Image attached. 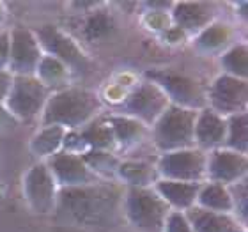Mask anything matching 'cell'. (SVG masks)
I'll return each instance as SVG.
<instances>
[{
	"instance_id": "e0dca14e",
	"label": "cell",
	"mask_w": 248,
	"mask_h": 232,
	"mask_svg": "<svg viewBox=\"0 0 248 232\" xmlns=\"http://www.w3.org/2000/svg\"><path fill=\"white\" fill-rule=\"evenodd\" d=\"M153 188L161 197V201L170 207V211L186 213L197 204V193H199L201 183L158 179Z\"/></svg>"
},
{
	"instance_id": "ac0fdd59",
	"label": "cell",
	"mask_w": 248,
	"mask_h": 232,
	"mask_svg": "<svg viewBox=\"0 0 248 232\" xmlns=\"http://www.w3.org/2000/svg\"><path fill=\"white\" fill-rule=\"evenodd\" d=\"M105 119L114 133L115 151H131L144 144L145 140H149V128L139 123L137 119L119 114H110Z\"/></svg>"
},
{
	"instance_id": "9c48e42d",
	"label": "cell",
	"mask_w": 248,
	"mask_h": 232,
	"mask_svg": "<svg viewBox=\"0 0 248 232\" xmlns=\"http://www.w3.org/2000/svg\"><path fill=\"white\" fill-rule=\"evenodd\" d=\"M23 199L37 215H50L57 209L59 186L45 161H36L23 175Z\"/></svg>"
},
{
	"instance_id": "3957f363",
	"label": "cell",
	"mask_w": 248,
	"mask_h": 232,
	"mask_svg": "<svg viewBox=\"0 0 248 232\" xmlns=\"http://www.w3.org/2000/svg\"><path fill=\"white\" fill-rule=\"evenodd\" d=\"M170 207L155 188H128L124 195V215L135 231L161 232Z\"/></svg>"
},
{
	"instance_id": "4316f807",
	"label": "cell",
	"mask_w": 248,
	"mask_h": 232,
	"mask_svg": "<svg viewBox=\"0 0 248 232\" xmlns=\"http://www.w3.org/2000/svg\"><path fill=\"white\" fill-rule=\"evenodd\" d=\"M231 151L248 155V114H236L227 117V133H225V144Z\"/></svg>"
},
{
	"instance_id": "e575fe53",
	"label": "cell",
	"mask_w": 248,
	"mask_h": 232,
	"mask_svg": "<svg viewBox=\"0 0 248 232\" xmlns=\"http://www.w3.org/2000/svg\"><path fill=\"white\" fill-rule=\"evenodd\" d=\"M5 20V5L0 2V27H2V23H4Z\"/></svg>"
},
{
	"instance_id": "5bb4252c",
	"label": "cell",
	"mask_w": 248,
	"mask_h": 232,
	"mask_svg": "<svg viewBox=\"0 0 248 232\" xmlns=\"http://www.w3.org/2000/svg\"><path fill=\"white\" fill-rule=\"evenodd\" d=\"M215 21V9L207 2H174L170 9V23L185 34L197 36Z\"/></svg>"
},
{
	"instance_id": "277c9868",
	"label": "cell",
	"mask_w": 248,
	"mask_h": 232,
	"mask_svg": "<svg viewBox=\"0 0 248 232\" xmlns=\"http://www.w3.org/2000/svg\"><path fill=\"white\" fill-rule=\"evenodd\" d=\"M144 80L155 83L165 93L170 105H177L183 108L202 110L206 107V89L195 78L188 77L176 69H147Z\"/></svg>"
},
{
	"instance_id": "8fae6325",
	"label": "cell",
	"mask_w": 248,
	"mask_h": 232,
	"mask_svg": "<svg viewBox=\"0 0 248 232\" xmlns=\"http://www.w3.org/2000/svg\"><path fill=\"white\" fill-rule=\"evenodd\" d=\"M34 34H36L37 41H39V46H41L43 53L57 57L59 61H62L71 69V73L87 69L89 66L87 55L80 50V46L73 41L71 37H67L64 32L59 31L57 27L43 25L37 31H34Z\"/></svg>"
},
{
	"instance_id": "cb8c5ba5",
	"label": "cell",
	"mask_w": 248,
	"mask_h": 232,
	"mask_svg": "<svg viewBox=\"0 0 248 232\" xmlns=\"http://www.w3.org/2000/svg\"><path fill=\"white\" fill-rule=\"evenodd\" d=\"M89 151H112L115 153V140L112 128L105 117H96L83 128L78 129Z\"/></svg>"
},
{
	"instance_id": "d6a6232c",
	"label": "cell",
	"mask_w": 248,
	"mask_h": 232,
	"mask_svg": "<svg viewBox=\"0 0 248 232\" xmlns=\"http://www.w3.org/2000/svg\"><path fill=\"white\" fill-rule=\"evenodd\" d=\"M18 124H20V123H18V121H16V119L9 114V110L5 108V105L0 103V133L13 131Z\"/></svg>"
},
{
	"instance_id": "836d02e7",
	"label": "cell",
	"mask_w": 248,
	"mask_h": 232,
	"mask_svg": "<svg viewBox=\"0 0 248 232\" xmlns=\"http://www.w3.org/2000/svg\"><path fill=\"white\" fill-rule=\"evenodd\" d=\"M13 85V75L9 71H0V103H4Z\"/></svg>"
},
{
	"instance_id": "5b68a950",
	"label": "cell",
	"mask_w": 248,
	"mask_h": 232,
	"mask_svg": "<svg viewBox=\"0 0 248 232\" xmlns=\"http://www.w3.org/2000/svg\"><path fill=\"white\" fill-rule=\"evenodd\" d=\"M50 94L36 77H13V85L4 105L18 123L39 121Z\"/></svg>"
},
{
	"instance_id": "83f0119b",
	"label": "cell",
	"mask_w": 248,
	"mask_h": 232,
	"mask_svg": "<svg viewBox=\"0 0 248 232\" xmlns=\"http://www.w3.org/2000/svg\"><path fill=\"white\" fill-rule=\"evenodd\" d=\"M231 199H232V215L236 217L241 225L247 227L248 223V183L247 179H241L238 183L229 186Z\"/></svg>"
},
{
	"instance_id": "603a6c76",
	"label": "cell",
	"mask_w": 248,
	"mask_h": 232,
	"mask_svg": "<svg viewBox=\"0 0 248 232\" xmlns=\"http://www.w3.org/2000/svg\"><path fill=\"white\" fill-rule=\"evenodd\" d=\"M195 206L202 207L206 211L232 215V199H231L229 186H223L220 183H211V181L201 183Z\"/></svg>"
},
{
	"instance_id": "4fadbf2b",
	"label": "cell",
	"mask_w": 248,
	"mask_h": 232,
	"mask_svg": "<svg viewBox=\"0 0 248 232\" xmlns=\"http://www.w3.org/2000/svg\"><path fill=\"white\" fill-rule=\"evenodd\" d=\"M46 167L52 172L53 179L57 183L59 188L62 190H69V188H83L96 183V177L93 172L89 170L82 156L71 155L66 151H59L57 155L48 158Z\"/></svg>"
},
{
	"instance_id": "f546056e",
	"label": "cell",
	"mask_w": 248,
	"mask_h": 232,
	"mask_svg": "<svg viewBox=\"0 0 248 232\" xmlns=\"http://www.w3.org/2000/svg\"><path fill=\"white\" fill-rule=\"evenodd\" d=\"M144 23L147 29H153L156 32H165L172 27L170 23V13L163 11H147L144 16Z\"/></svg>"
},
{
	"instance_id": "2e32d148",
	"label": "cell",
	"mask_w": 248,
	"mask_h": 232,
	"mask_svg": "<svg viewBox=\"0 0 248 232\" xmlns=\"http://www.w3.org/2000/svg\"><path fill=\"white\" fill-rule=\"evenodd\" d=\"M236 31L227 21H211L206 29H202L197 36H193L195 52L206 57H220L229 48L236 45Z\"/></svg>"
},
{
	"instance_id": "484cf974",
	"label": "cell",
	"mask_w": 248,
	"mask_h": 232,
	"mask_svg": "<svg viewBox=\"0 0 248 232\" xmlns=\"http://www.w3.org/2000/svg\"><path fill=\"white\" fill-rule=\"evenodd\" d=\"M220 66L223 75L247 80L248 75V48L247 43H236L227 52L220 55Z\"/></svg>"
},
{
	"instance_id": "f1b7e54d",
	"label": "cell",
	"mask_w": 248,
	"mask_h": 232,
	"mask_svg": "<svg viewBox=\"0 0 248 232\" xmlns=\"http://www.w3.org/2000/svg\"><path fill=\"white\" fill-rule=\"evenodd\" d=\"M112 31H114V21H112V18H108L103 11H98V13H94L85 21L83 36L87 37L89 41H99V39H105Z\"/></svg>"
},
{
	"instance_id": "d4e9b609",
	"label": "cell",
	"mask_w": 248,
	"mask_h": 232,
	"mask_svg": "<svg viewBox=\"0 0 248 232\" xmlns=\"http://www.w3.org/2000/svg\"><path fill=\"white\" fill-rule=\"evenodd\" d=\"M82 160L96 179H115L117 167L123 158L112 151H87L82 155Z\"/></svg>"
},
{
	"instance_id": "6da1fadb",
	"label": "cell",
	"mask_w": 248,
	"mask_h": 232,
	"mask_svg": "<svg viewBox=\"0 0 248 232\" xmlns=\"http://www.w3.org/2000/svg\"><path fill=\"white\" fill-rule=\"evenodd\" d=\"M101 98L82 87H69L52 93L39 117V126H61L80 129L101 115Z\"/></svg>"
},
{
	"instance_id": "8992f818",
	"label": "cell",
	"mask_w": 248,
	"mask_h": 232,
	"mask_svg": "<svg viewBox=\"0 0 248 232\" xmlns=\"http://www.w3.org/2000/svg\"><path fill=\"white\" fill-rule=\"evenodd\" d=\"M169 105L170 101L158 85L142 80L126 94V98L119 103V108L115 114L137 119L139 123L151 128Z\"/></svg>"
},
{
	"instance_id": "ffe728a7",
	"label": "cell",
	"mask_w": 248,
	"mask_h": 232,
	"mask_svg": "<svg viewBox=\"0 0 248 232\" xmlns=\"http://www.w3.org/2000/svg\"><path fill=\"white\" fill-rule=\"evenodd\" d=\"M115 179L128 186V188H153L160 179L156 165L145 160H121L117 167Z\"/></svg>"
},
{
	"instance_id": "7c38bea8",
	"label": "cell",
	"mask_w": 248,
	"mask_h": 232,
	"mask_svg": "<svg viewBox=\"0 0 248 232\" xmlns=\"http://www.w3.org/2000/svg\"><path fill=\"white\" fill-rule=\"evenodd\" d=\"M248 156L231 151L227 147L209 151L206 163V181L231 186L241 179H247Z\"/></svg>"
},
{
	"instance_id": "ba28073f",
	"label": "cell",
	"mask_w": 248,
	"mask_h": 232,
	"mask_svg": "<svg viewBox=\"0 0 248 232\" xmlns=\"http://www.w3.org/2000/svg\"><path fill=\"white\" fill-rule=\"evenodd\" d=\"M206 107L222 117H231L247 112L248 83L220 73L206 89Z\"/></svg>"
},
{
	"instance_id": "30bf717a",
	"label": "cell",
	"mask_w": 248,
	"mask_h": 232,
	"mask_svg": "<svg viewBox=\"0 0 248 232\" xmlns=\"http://www.w3.org/2000/svg\"><path fill=\"white\" fill-rule=\"evenodd\" d=\"M9 39L11 50L7 71L13 77H34L37 64L43 57V50L34 31L27 27H15L9 31Z\"/></svg>"
},
{
	"instance_id": "4dcf8cb0",
	"label": "cell",
	"mask_w": 248,
	"mask_h": 232,
	"mask_svg": "<svg viewBox=\"0 0 248 232\" xmlns=\"http://www.w3.org/2000/svg\"><path fill=\"white\" fill-rule=\"evenodd\" d=\"M161 232H193L188 218L181 211H170L165 220L163 231Z\"/></svg>"
},
{
	"instance_id": "d6986e66",
	"label": "cell",
	"mask_w": 248,
	"mask_h": 232,
	"mask_svg": "<svg viewBox=\"0 0 248 232\" xmlns=\"http://www.w3.org/2000/svg\"><path fill=\"white\" fill-rule=\"evenodd\" d=\"M185 215L193 232H247V227L229 213L206 211L199 206H193Z\"/></svg>"
},
{
	"instance_id": "7402d4cb",
	"label": "cell",
	"mask_w": 248,
	"mask_h": 232,
	"mask_svg": "<svg viewBox=\"0 0 248 232\" xmlns=\"http://www.w3.org/2000/svg\"><path fill=\"white\" fill-rule=\"evenodd\" d=\"M67 129L61 126H39L36 133L32 135L29 147L34 156L39 158V161H46L53 155L62 151V142Z\"/></svg>"
},
{
	"instance_id": "1f68e13d",
	"label": "cell",
	"mask_w": 248,
	"mask_h": 232,
	"mask_svg": "<svg viewBox=\"0 0 248 232\" xmlns=\"http://www.w3.org/2000/svg\"><path fill=\"white\" fill-rule=\"evenodd\" d=\"M9 50H11L9 31H0V71H7V66H9Z\"/></svg>"
},
{
	"instance_id": "52a82bcc",
	"label": "cell",
	"mask_w": 248,
	"mask_h": 232,
	"mask_svg": "<svg viewBox=\"0 0 248 232\" xmlns=\"http://www.w3.org/2000/svg\"><path fill=\"white\" fill-rule=\"evenodd\" d=\"M207 153L188 147V149L163 153L156 160V170L160 179L183 181V183H204L206 181Z\"/></svg>"
},
{
	"instance_id": "7a4b0ae2",
	"label": "cell",
	"mask_w": 248,
	"mask_h": 232,
	"mask_svg": "<svg viewBox=\"0 0 248 232\" xmlns=\"http://www.w3.org/2000/svg\"><path fill=\"white\" fill-rule=\"evenodd\" d=\"M199 110L169 105L167 110L149 128V140L155 149L163 155L170 151L188 149L193 145V126Z\"/></svg>"
},
{
	"instance_id": "9a60e30c",
	"label": "cell",
	"mask_w": 248,
	"mask_h": 232,
	"mask_svg": "<svg viewBox=\"0 0 248 232\" xmlns=\"http://www.w3.org/2000/svg\"><path fill=\"white\" fill-rule=\"evenodd\" d=\"M225 133H227L225 117L215 114L207 107L197 112L195 126H193V145L197 149L204 153L220 149L225 144Z\"/></svg>"
},
{
	"instance_id": "44dd1931",
	"label": "cell",
	"mask_w": 248,
	"mask_h": 232,
	"mask_svg": "<svg viewBox=\"0 0 248 232\" xmlns=\"http://www.w3.org/2000/svg\"><path fill=\"white\" fill-rule=\"evenodd\" d=\"M34 77H36L50 93H57V91H62V89H66L71 85L69 82H71L73 73H71V69H69L62 61H59L57 57L48 55V53H43L41 61H39V64H37V67H36Z\"/></svg>"
}]
</instances>
